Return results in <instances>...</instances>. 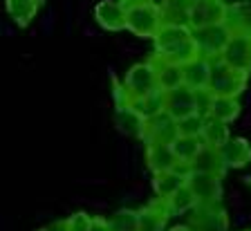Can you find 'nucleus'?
<instances>
[{
	"mask_svg": "<svg viewBox=\"0 0 251 231\" xmlns=\"http://www.w3.org/2000/svg\"><path fill=\"white\" fill-rule=\"evenodd\" d=\"M126 16L128 7L121 5L119 0H101L94 5V21L103 27L105 32H121L126 29Z\"/></svg>",
	"mask_w": 251,
	"mask_h": 231,
	"instance_id": "nucleus-10",
	"label": "nucleus"
},
{
	"mask_svg": "<svg viewBox=\"0 0 251 231\" xmlns=\"http://www.w3.org/2000/svg\"><path fill=\"white\" fill-rule=\"evenodd\" d=\"M130 105L144 119H151V117L164 112V90H155V92H151V95H146V97H139V99H135Z\"/></svg>",
	"mask_w": 251,
	"mask_h": 231,
	"instance_id": "nucleus-27",
	"label": "nucleus"
},
{
	"mask_svg": "<svg viewBox=\"0 0 251 231\" xmlns=\"http://www.w3.org/2000/svg\"><path fill=\"white\" fill-rule=\"evenodd\" d=\"M211 83V61L198 56L184 65V85L193 90H209Z\"/></svg>",
	"mask_w": 251,
	"mask_h": 231,
	"instance_id": "nucleus-20",
	"label": "nucleus"
},
{
	"mask_svg": "<svg viewBox=\"0 0 251 231\" xmlns=\"http://www.w3.org/2000/svg\"><path fill=\"white\" fill-rule=\"evenodd\" d=\"M164 110L175 119H184L188 115L198 112V90L188 85H177V88L164 92Z\"/></svg>",
	"mask_w": 251,
	"mask_h": 231,
	"instance_id": "nucleus-7",
	"label": "nucleus"
},
{
	"mask_svg": "<svg viewBox=\"0 0 251 231\" xmlns=\"http://www.w3.org/2000/svg\"><path fill=\"white\" fill-rule=\"evenodd\" d=\"M193 38V29L188 25H162V29L157 32V36L152 38L155 43V52L162 54V56H168L171 52L184 45L186 41Z\"/></svg>",
	"mask_w": 251,
	"mask_h": 231,
	"instance_id": "nucleus-12",
	"label": "nucleus"
},
{
	"mask_svg": "<svg viewBox=\"0 0 251 231\" xmlns=\"http://www.w3.org/2000/svg\"><path fill=\"white\" fill-rule=\"evenodd\" d=\"M146 166L152 175L177 168V157L173 153L171 144H146Z\"/></svg>",
	"mask_w": 251,
	"mask_h": 231,
	"instance_id": "nucleus-18",
	"label": "nucleus"
},
{
	"mask_svg": "<svg viewBox=\"0 0 251 231\" xmlns=\"http://www.w3.org/2000/svg\"><path fill=\"white\" fill-rule=\"evenodd\" d=\"M249 74L226 65L222 58L211 61V83L209 90L218 97H240L247 88Z\"/></svg>",
	"mask_w": 251,
	"mask_h": 231,
	"instance_id": "nucleus-2",
	"label": "nucleus"
},
{
	"mask_svg": "<svg viewBox=\"0 0 251 231\" xmlns=\"http://www.w3.org/2000/svg\"><path fill=\"white\" fill-rule=\"evenodd\" d=\"M188 227L193 231H229V213L220 202L198 205L188 215Z\"/></svg>",
	"mask_w": 251,
	"mask_h": 231,
	"instance_id": "nucleus-5",
	"label": "nucleus"
},
{
	"mask_svg": "<svg viewBox=\"0 0 251 231\" xmlns=\"http://www.w3.org/2000/svg\"><path fill=\"white\" fill-rule=\"evenodd\" d=\"M115 126L121 135L132 137V139H144V132H146V119H144L130 103L115 105Z\"/></svg>",
	"mask_w": 251,
	"mask_h": 231,
	"instance_id": "nucleus-14",
	"label": "nucleus"
},
{
	"mask_svg": "<svg viewBox=\"0 0 251 231\" xmlns=\"http://www.w3.org/2000/svg\"><path fill=\"white\" fill-rule=\"evenodd\" d=\"M121 5L126 7H132V5H141V2H148V0H119Z\"/></svg>",
	"mask_w": 251,
	"mask_h": 231,
	"instance_id": "nucleus-35",
	"label": "nucleus"
},
{
	"mask_svg": "<svg viewBox=\"0 0 251 231\" xmlns=\"http://www.w3.org/2000/svg\"><path fill=\"white\" fill-rule=\"evenodd\" d=\"M193 171H204V173H213V175H220V178H225V173L229 171L225 164V159H222V153H220V148L215 146H206L204 144L202 148H200L198 157H195L193 162ZM188 168V171H191Z\"/></svg>",
	"mask_w": 251,
	"mask_h": 231,
	"instance_id": "nucleus-21",
	"label": "nucleus"
},
{
	"mask_svg": "<svg viewBox=\"0 0 251 231\" xmlns=\"http://www.w3.org/2000/svg\"><path fill=\"white\" fill-rule=\"evenodd\" d=\"M226 168H245L251 162V144L245 137H229L225 146H220Z\"/></svg>",
	"mask_w": 251,
	"mask_h": 231,
	"instance_id": "nucleus-19",
	"label": "nucleus"
},
{
	"mask_svg": "<svg viewBox=\"0 0 251 231\" xmlns=\"http://www.w3.org/2000/svg\"><path fill=\"white\" fill-rule=\"evenodd\" d=\"M225 2H226V0H225Z\"/></svg>",
	"mask_w": 251,
	"mask_h": 231,
	"instance_id": "nucleus-39",
	"label": "nucleus"
},
{
	"mask_svg": "<svg viewBox=\"0 0 251 231\" xmlns=\"http://www.w3.org/2000/svg\"><path fill=\"white\" fill-rule=\"evenodd\" d=\"M247 184H249V186H251V175H249V178H247Z\"/></svg>",
	"mask_w": 251,
	"mask_h": 231,
	"instance_id": "nucleus-37",
	"label": "nucleus"
},
{
	"mask_svg": "<svg viewBox=\"0 0 251 231\" xmlns=\"http://www.w3.org/2000/svg\"><path fill=\"white\" fill-rule=\"evenodd\" d=\"M126 92H128V99L130 103L139 97H146L155 90H159V81H157V70L152 65V61H141V63H135L128 72H126Z\"/></svg>",
	"mask_w": 251,
	"mask_h": 231,
	"instance_id": "nucleus-4",
	"label": "nucleus"
},
{
	"mask_svg": "<svg viewBox=\"0 0 251 231\" xmlns=\"http://www.w3.org/2000/svg\"><path fill=\"white\" fill-rule=\"evenodd\" d=\"M213 105V92L211 90H198V115L209 117Z\"/></svg>",
	"mask_w": 251,
	"mask_h": 231,
	"instance_id": "nucleus-32",
	"label": "nucleus"
},
{
	"mask_svg": "<svg viewBox=\"0 0 251 231\" xmlns=\"http://www.w3.org/2000/svg\"><path fill=\"white\" fill-rule=\"evenodd\" d=\"M159 7L164 25H188V14H191L188 0H164Z\"/></svg>",
	"mask_w": 251,
	"mask_h": 231,
	"instance_id": "nucleus-25",
	"label": "nucleus"
},
{
	"mask_svg": "<svg viewBox=\"0 0 251 231\" xmlns=\"http://www.w3.org/2000/svg\"><path fill=\"white\" fill-rule=\"evenodd\" d=\"M168 231H193V229H191L188 225H175V227H171Z\"/></svg>",
	"mask_w": 251,
	"mask_h": 231,
	"instance_id": "nucleus-36",
	"label": "nucleus"
},
{
	"mask_svg": "<svg viewBox=\"0 0 251 231\" xmlns=\"http://www.w3.org/2000/svg\"><path fill=\"white\" fill-rule=\"evenodd\" d=\"M186 184L198 198V205H213L222 198V178L213 173H204V171H188Z\"/></svg>",
	"mask_w": 251,
	"mask_h": 231,
	"instance_id": "nucleus-6",
	"label": "nucleus"
},
{
	"mask_svg": "<svg viewBox=\"0 0 251 231\" xmlns=\"http://www.w3.org/2000/svg\"><path fill=\"white\" fill-rule=\"evenodd\" d=\"M240 101H238V97H218L213 95V105H211V115L218 117V119L226 121V124H231V121H235L238 117H240Z\"/></svg>",
	"mask_w": 251,
	"mask_h": 231,
	"instance_id": "nucleus-26",
	"label": "nucleus"
},
{
	"mask_svg": "<svg viewBox=\"0 0 251 231\" xmlns=\"http://www.w3.org/2000/svg\"><path fill=\"white\" fill-rule=\"evenodd\" d=\"M188 2H191V5H193V2H200V0H188Z\"/></svg>",
	"mask_w": 251,
	"mask_h": 231,
	"instance_id": "nucleus-38",
	"label": "nucleus"
},
{
	"mask_svg": "<svg viewBox=\"0 0 251 231\" xmlns=\"http://www.w3.org/2000/svg\"><path fill=\"white\" fill-rule=\"evenodd\" d=\"M110 231H139V215L135 209H119L110 215Z\"/></svg>",
	"mask_w": 251,
	"mask_h": 231,
	"instance_id": "nucleus-29",
	"label": "nucleus"
},
{
	"mask_svg": "<svg viewBox=\"0 0 251 231\" xmlns=\"http://www.w3.org/2000/svg\"><path fill=\"white\" fill-rule=\"evenodd\" d=\"M38 231H70L68 218H65V220H54V222H50V225L41 227V229H38Z\"/></svg>",
	"mask_w": 251,
	"mask_h": 231,
	"instance_id": "nucleus-33",
	"label": "nucleus"
},
{
	"mask_svg": "<svg viewBox=\"0 0 251 231\" xmlns=\"http://www.w3.org/2000/svg\"><path fill=\"white\" fill-rule=\"evenodd\" d=\"M137 215H139V231H166L173 211L166 200L155 198L151 205L137 209Z\"/></svg>",
	"mask_w": 251,
	"mask_h": 231,
	"instance_id": "nucleus-11",
	"label": "nucleus"
},
{
	"mask_svg": "<svg viewBox=\"0 0 251 231\" xmlns=\"http://www.w3.org/2000/svg\"><path fill=\"white\" fill-rule=\"evenodd\" d=\"M164 21H162V7L148 0L141 5H132L128 7V16H126V29L130 34H135L137 38H152L157 36V32L162 29Z\"/></svg>",
	"mask_w": 251,
	"mask_h": 231,
	"instance_id": "nucleus-1",
	"label": "nucleus"
},
{
	"mask_svg": "<svg viewBox=\"0 0 251 231\" xmlns=\"http://www.w3.org/2000/svg\"><path fill=\"white\" fill-rule=\"evenodd\" d=\"M168 206H171L173 215H179V213H191V211L198 206V198L193 195V191L188 189V184H184L182 189L177 193H173L171 198L166 200Z\"/></svg>",
	"mask_w": 251,
	"mask_h": 231,
	"instance_id": "nucleus-28",
	"label": "nucleus"
},
{
	"mask_svg": "<svg viewBox=\"0 0 251 231\" xmlns=\"http://www.w3.org/2000/svg\"><path fill=\"white\" fill-rule=\"evenodd\" d=\"M200 137H202V142L206 144V146H215V148L225 146L231 137L229 124L218 119V117H213V115H209L204 119V128H202V135Z\"/></svg>",
	"mask_w": 251,
	"mask_h": 231,
	"instance_id": "nucleus-24",
	"label": "nucleus"
},
{
	"mask_svg": "<svg viewBox=\"0 0 251 231\" xmlns=\"http://www.w3.org/2000/svg\"><path fill=\"white\" fill-rule=\"evenodd\" d=\"M204 119L206 117L202 115H188L184 119L177 121V128H179V135H186V137H200L202 135V128H204Z\"/></svg>",
	"mask_w": 251,
	"mask_h": 231,
	"instance_id": "nucleus-30",
	"label": "nucleus"
},
{
	"mask_svg": "<svg viewBox=\"0 0 251 231\" xmlns=\"http://www.w3.org/2000/svg\"><path fill=\"white\" fill-rule=\"evenodd\" d=\"M43 7V0H5V9L18 27H29L36 18L38 9Z\"/></svg>",
	"mask_w": 251,
	"mask_h": 231,
	"instance_id": "nucleus-22",
	"label": "nucleus"
},
{
	"mask_svg": "<svg viewBox=\"0 0 251 231\" xmlns=\"http://www.w3.org/2000/svg\"><path fill=\"white\" fill-rule=\"evenodd\" d=\"M186 173H188V168H182V166L155 173L152 175V191H155V195L162 200H168L173 193H177L184 184H186Z\"/></svg>",
	"mask_w": 251,
	"mask_h": 231,
	"instance_id": "nucleus-16",
	"label": "nucleus"
},
{
	"mask_svg": "<svg viewBox=\"0 0 251 231\" xmlns=\"http://www.w3.org/2000/svg\"><path fill=\"white\" fill-rule=\"evenodd\" d=\"M225 25L231 29V34H245L251 36V2L249 0H238L226 5Z\"/></svg>",
	"mask_w": 251,
	"mask_h": 231,
	"instance_id": "nucleus-17",
	"label": "nucleus"
},
{
	"mask_svg": "<svg viewBox=\"0 0 251 231\" xmlns=\"http://www.w3.org/2000/svg\"><path fill=\"white\" fill-rule=\"evenodd\" d=\"M70 231H90V225H92V215H88L85 211H76L68 218Z\"/></svg>",
	"mask_w": 251,
	"mask_h": 231,
	"instance_id": "nucleus-31",
	"label": "nucleus"
},
{
	"mask_svg": "<svg viewBox=\"0 0 251 231\" xmlns=\"http://www.w3.org/2000/svg\"><path fill=\"white\" fill-rule=\"evenodd\" d=\"M231 36H233V34H231V29L225 23L193 29V38H195V45H198L200 56L209 58V61H215V58H220L225 54Z\"/></svg>",
	"mask_w": 251,
	"mask_h": 231,
	"instance_id": "nucleus-3",
	"label": "nucleus"
},
{
	"mask_svg": "<svg viewBox=\"0 0 251 231\" xmlns=\"http://www.w3.org/2000/svg\"><path fill=\"white\" fill-rule=\"evenodd\" d=\"M226 5L225 0H200L191 5V14H188V27L191 29H200V27H209L225 23L226 16Z\"/></svg>",
	"mask_w": 251,
	"mask_h": 231,
	"instance_id": "nucleus-8",
	"label": "nucleus"
},
{
	"mask_svg": "<svg viewBox=\"0 0 251 231\" xmlns=\"http://www.w3.org/2000/svg\"><path fill=\"white\" fill-rule=\"evenodd\" d=\"M152 65L157 70V81H159V90L168 92V90L184 85V65L175 63L171 58H164L162 54H152L151 56Z\"/></svg>",
	"mask_w": 251,
	"mask_h": 231,
	"instance_id": "nucleus-15",
	"label": "nucleus"
},
{
	"mask_svg": "<svg viewBox=\"0 0 251 231\" xmlns=\"http://www.w3.org/2000/svg\"><path fill=\"white\" fill-rule=\"evenodd\" d=\"M90 231H110V220H105V218H99V215H94V218H92V225H90Z\"/></svg>",
	"mask_w": 251,
	"mask_h": 231,
	"instance_id": "nucleus-34",
	"label": "nucleus"
},
{
	"mask_svg": "<svg viewBox=\"0 0 251 231\" xmlns=\"http://www.w3.org/2000/svg\"><path fill=\"white\" fill-rule=\"evenodd\" d=\"M204 146L202 137H186V135H179L175 142L171 144L173 153H175V157H177V164L182 168H191L198 157L200 148Z\"/></svg>",
	"mask_w": 251,
	"mask_h": 231,
	"instance_id": "nucleus-23",
	"label": "nucleus"
},
{
	"mask_svg": "<svg viewBox=\"0 0 251 231\" xmlns=\"http://www.w3.org/2000/svg\"><path fill=\"white\" fill-rule=\"evenodd\" d=\"M177 137V119L171 117L166 110L146 119V132H144V142L146 144H173Z\"/></svg>",
	"mask_w": 251,
	"mask_h": 231,
	"instance_id": "nucleus-9",
	"label": "nucleus"
},
{
	"mask_svg": "<svg viewBox=\"0 0 251 231\" xmlns=\"http://www.w3.org/2000/svg\"><path fill=\"white\" fill-rule=\"evenodd\" d=\"M220 58H222L226 65H231V68L249 74L251 72V36H245V34L231 36L225 54Z\"/></svg>",
	"mask_w": 251,
	"mask_h": 231,
	"instance_id": "nucleus-13",
	"label": "nucleus"
}]
</instances>
